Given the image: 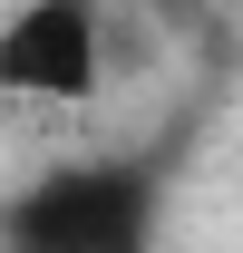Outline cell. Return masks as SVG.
I'll use <instances>...</instances> for the list:
<instances>
[{
  "label": "cell",
  "mask_w": 243,
  "mask_h": 253,
  "mask_svg": "<svg viewBox=\"0 0 243 253\" xmlns=\"http://www.w3.org/2000/svg\"><path fill=\"white\" fill-rule=\"evenodd\" d=\"M107 20L88 0H30L0 20V97H39V107H78L107 88Z\"/></svg>",
  "instance_id": "obj_2"
},
{
  "label": "cell",
  "mask_w": 243,
  "mask_h": 253,
  "mask_svg": "<svg viewBox=\"0 0 243 253\" xmlns=\"http://www.w3.org/2000/svg\"><path fill=\"white\" fill-rule=\"evenodd\" d=\"M165 146L117 156H59L0 205V253H156L165 244Z\"/></svg>",
  "instance_id": "obj_1"
}]
</instances>
